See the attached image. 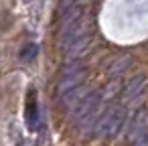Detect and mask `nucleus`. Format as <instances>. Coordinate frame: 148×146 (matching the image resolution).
I'll return each instance as SVG.
<instances>
[{
  "label": "nucleus",
  "mask_w": 148,
  "mask_h": 146,
  "mask_svg": "<svg viewBox=\"0 0 148 146\" xmlns=\"http://www.w3.org/2000/svg\"><path fill=\"white\" fill-rule=\"evenodd\" d=\"M146 130H148V112L144 108H140V110H136V114H132V122L128 128V142H134Z\"/></svg>",
  "instance_id": "39448f33"
},
{
  "label": "nucleus",
  "mask_w": 148,
  "mask_h": 146,
  "mask_svg": "<svg viewBox=\"0 0 148 146\" xmlns=\"http://www.w3.org/2000/svg\"><path fill=\"white\" fill-rule=\"evenodd\" d=\"M23 2H31V0H23Z\"/></svg>",
  "instance_id": "f8f14e48"
},
{
  "label": "nucleus",
  "mask_w": 148,
  "mask_h": 146,
  "mask_svg": "<svg viewBox=\"0 0 148 146\" xmlns=\"http://www.w3.org/2000/svg\"><path fill=\"white\" fill-rule=\"evenodd\" d=\"M37 53H39V47H37L35 43H29V45H25V47L21 49L18 57H21V61H33V59L37 57Z\"/></svg>",
  "instance_id": "1a4fd4ad"
},
{
  "label": "nucleus",
  "mask_w": 148,
  "mask_h": 146,
  "mask_svg": "<svg viewBox=\"0 0 148 146\" xmlns=\"http://www.w3.org/2000/svg\"><path fill=\"white\" fill-rule=\"evenodd\" d=\"M25 120H27L29 130H37V126H39V104H37V91L35 89H29L27 106H25Z\"/></svg>",
  "instance_id": "423d86ee"
},
{
  "label": "nucleus",
  "mask_w": 148,
  "mask_h": 146,
  "mask_svg": "<svg viewBox=\"0 0 148 146\" xmlns=\"http://www.w3.org/2000/svg\"><path fill=\"white\" fill-rule=\"evenodd\" d=\"M77 2H79V0H63V2H61V12L67 10V8H71V6H75Z\"/></svg>",
  "instance_id": "9b49d317"
},
{
  "label": "nucleus",
  "mask_w": 148,
  "mask_h": 146,
  "mask_svg": "<svg viewBox=\"0 0 148 146\" xmlns=\"http://www.w3.org/2000/svg\"><path fill=\"white\" fill-rule=\"evenodd\" d=\"M130 65H132V59H130L128 55H118V57H114V59L108 63L106 75H108L110 79H118L120 75H124V73L130 69Z\"/></svg>",
  "instance_id": "0eeeda50"
},
{
  "label": "nucleus",
  "mask_w": 148,
  "mask_h": 146,
  "mask_svg": "<svg viewBox=\"0 0 148 146\" xmlns=\"http://www.w3.org/2000/svg\"><path fill=\"white\" fill-rule=\"evenodd\" d=\"M146 77L142 75V73H138V75H134L132 79H128L126 83H124V87H122V91H120V101L124 104V106H132V104H136L142 95H144V91H146Z\"/></svg>",
  "instance_id": "7ed1b4c3"
},
{
  "label": "nucleus",
  "mask_w": 148,
  "mask_h": 146,
  "mask_svg": "<svg viewBox=\"0 0 148 146\" xmlns=\"http://www.w3.org/2000/svg\"><path fill=\"white\" fill-rule=\"evenodd\" d=\"M99 99H101V91H87V93L81 97V101L71 110V120H73V124L77 126L79 122H83V120L95 110V106L99 104Z\"/></svg>",
  "instance_id": "20e7f679"
},
{
  "label": "nucleus",
  "mask_w": 148,
  "mask_h": 146,
  "mask_svg": "<svg viewBox=\"0 0 148 146\" xmlns=\"http://www.w3.org/2000/svg\"><path fill=\"white\" fill-rule=\"evenodd\" d=\"M130 146H148V130L142 136H138L134 142H130Z\"/></svg>",
  "instance_id": "9d476101"
},
{
  "label": "nucleus",
  "mask_w": 148,
  "mask_h": 146,
  "mask_svg": "<svg viewBox=\"0 0 148 146\" xmlns=\"http://www.w3.org/2000/svg\"><path fill=\"white\" fill-rule=\"evenodd\" d=\"M18 146H25V144H18Z\"/></svg>",
  "instance_id": "ddd939ff"
},
{
  "label": "nucleus",
  "mask_w": 148,
  "mask_h": 146,
  "mask_svg": "<svg viewBox=\"0 0 148 146\" xmlns=\"http://www.w3.org/2000/svg\"><path fill=\"white\" fill-rule=\"evenodd\" d=\"M83 81V67H81V59H67V63L61 67L59 71V79H57V95H65L67 91L75 89L77 85H81Z\"/></svg>",
  "instance_id": "f03ea898"
},
{
  "label": "nucleus",
  "mask_w": 148,
  "mask_h": 146,
  "mask_svg": "<svg viewBox=\"0 0 148 146\" xmlns=\"http://www.w3.org/2000/svg\"><path fill=\"white\" fill-rule=\"evenodd\" d=\"M126 118H128V106H124L122 101L110 104L108 110L101 114V118L97 122L95 136H99L103 140H114L122 132V128L126 124Z\"/></svg>",
  "instance_id": "f257e3e1"
},
{
  "label": "nucleus",
  "mask_w": 148,
  "mask_h": 146,
  "mask_svg": "<svg viewBox=\"0 0 148 146\" xmlns=\"http://www.w3.org/2000/svg\"><path fill=\"white\" fill-rule=\"evenodd\" d=\"M87 93V89L83 87V85H77L75 89H71V91H67L65 95H61L59 99H61V104H63V108L65 110H73L79 101H81V97Z\"/></svg>",
  "instance_id": "6e6552de"
}]
</instances>
